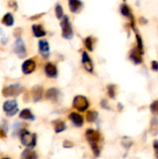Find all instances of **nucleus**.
I'll return each mask as SVG.
<instances>
[{"label": "nucleus", "instance_id": "obj_1", "mask_svg": "<svg viewBox=\"0 0 158 159\" xmlns=\"http://www.w3.org/2000/svg\"><path fill=\"white\" fill-rule=\"evenodd\" d=\"M86 139L88 142L94 156L96 157H98L100 156V153H101V147H100V143L102 140L101 133L95 129H88L86 131Z\"/></svg>", "mask_w": 158, "mask_h": 159}, {"label": "nucleus", "instance_id": "obj_2", "mask_svg": "<svg viewBox=\"0 0 158 159\" xmlns=\"http://www.w3.org/2000/svg\"><path fill=\"white\" fill-rule=\"evenodd\" d=\"M20 138L21 143L26 146L27 148L33 149L36 144V134L35 133H30L26 129H20Z\"/></svg>", "mask_w": 158, "mask_h": 159}, {"label": "nucleus", "instance_id": "obj_3", "mask_svg": "<svg viewBox=\"0 0 158 159\" xmlns=\"http://www.w3.org/2000/svg\"><path fill=\"white\" fill-rule=\"evenodd\" d=\"M61 35L65 39H72L74 36V32L72 28V24L70 22L68 16H63L61 21Z\"/></svg>", "mask_w": 158, "mask_h": 159}, {"label": "nucleus", "instance_id": "obj_4", "mask_svg": "<svg viewBox=\"0 0 158 159\" xmlns=\"http://www.w3.org/2000/svg\"><path fill=\"white\" fill-rule=\"evenodd\" d=\"M23 91V88L20 84H13L4 88L2 94L4 97H16Z\"/></svg>", "mask_w": 158, "mask_h": 159}, {"label": "nucleus", "instance_id": "obj_5", "mask_svg": "<svg viewBox=\"0 0 158 159\" xmlns=\"http://www.w3.org/2000/svg\"><path fill=\"white\" fill-rule=\"evenodd\" d=\"M73 106H74V108H75L79 112H85L88 108L89 102L85 96L78 95V96H75L74 98Z\"/></svg>", "mask_w": 158, "mask_h": 159}, {"label": "nucleus", "instance_id": "obj_6", "mask_svg": "<svg viewBox=\"0 0 158 159\" xmlns=\"http://www.w3.org/2000/svg\"><path fill=\"white\" fill-rule=\"evenodd\" d=\"M3 110L7 116H13L18 112V103L15 100H8L4 102Z\"/></svg>", "mask_w": 158, "mask_h": 159}, {"label": "nucleus", "instance_id": "obj_7", "mask_svg": "<svg viewBox=\"0 0 158 159\" xmlns=\"http://www.w3.org/2000/svg\"><path fill=\"white\" fill-rule=\"evenodd\" d=\"M14 52L18 55L20 58H24L26 56V48L24 45V42L20 37H18L14 43Z\"/></svg>", "mask_w": 158, "mask_h": 159}, {"label": "nucleus", "instance_id": "obj_8", "mask_svg": "<svg viewBox=\"0 0 158 159\" xmlns=\"http://www.w3.org/2000/svg\"><path fill=\"white\" fill-rule=\"evenodd\" d=\"M143 51L140 50L137 47L132 48L129 53V59L135 63V64H141L142 62V55Z\"/></svg>", "mask_w": 158, "mask_h": 159}, {"label": "nucleus", "instance_id": "obj_9", "mask_svg": "<svg viewBox=\"0 0 158 159\" xmlns=\"http://www.w3.org/2000/svg\"><path fill=\"white\" fill-rule=\"evenodd\" d=\"M35 67H36L35 61L33 59H29V60H26L22 63L21 71L24 75H30L31 73H33L35 70Z\"/></svg>", "mask_w": 158, "mask_h": 159}, {"label": "nucleus", "instance_id": "obj_10", "mask_svg": "<svg viewBox=\"0 0 158 159\" xmlns=\"http://www.w3.org/2000/svg\"><path fill=\"white\" fill-rule=\"evenodd\" d=\"M38 49L40 54L44 57V58H48L49 56V45L48 42L47 40H39L38 42Z\"/></svg>", "mask_w": 158, "mask_h": 159}, {"label": "nucleus", "instance_id": "obj_11", "mask_svg": "<svg viewBox=\"0 0 158 159\" xmlns=\"http://www.w3.org/2000/svg\"><path fill=\"white\" fill-rule=\"evenodd\" d=\"M69 119H70L71 122H72L75 127H77V128L82 127L83 124H84V118H83V116H82L80 114L76 113V112L71 113V114L69 115Z\"/></svg>", "mask_w": 158, "mask_h": 159}, {"label": "nucleus", "instance_id": "obj_12", "mask_svg": "<svg viewBox=\"0 0 158 159\" xmlns=\"http://www.w3.org/2000/svg\"><path fill=\"white\" fill-rule=\"evenodd\" d=\"M82 63H83L84 68L88 72H89V73H92L93 72V63H92V61H91V59L89 58L88 54L86 51H83V53H82Z\"/></svg>", "mask_w": 158, "mask_h": 159}, {"label": "nucleus", "instance_id": "obj_13", "mask_svg": "<svg viewBox=\"0 0 158 159\" xmlns=\"http://www.w3.org/2000/svg\"><path fill=\"white\" fill-rule=\"evenodd\" d=\"M45 74L47 77L54 78L58 75V69L55 64L51 62H47L45 66Z\"/></svg>", "mask_w": 158, "mask_h": 159}, {"label": "nucleus", "instance_id": "obj_14", "mask_svg": "<svg viewBox=\"0 0 158 159\" xmlns=\"http://www.w3.org/2000/svg\"><path fill=\"white\" fill-rule=\"evenodd\" d=\"M59 96H60V91H59L58 89H55V88L48 89L45 93L46 99L49 100V101H52V102H57L58 99H59Z\"/></svg>", "mask_w": 158, "mask_h": 159}, {"label": "nucleus", "instance_id": "obj_15", "mask_svg": "<svg viewBox=\"0 0 158 159\" xmlns=\"http://www.w3.org/2000/svg\"><path fill=\"white\" fill-rule=\"evenodd\" d=\"M83 7V3L78 0H70L69 1V7L71 12L73 13H78Z\"/></svg>", "mask_w": 158, "mask_h": 159}, {"label": "nucleus", "instance_id": "obj_16", "mask_svg": "<svg viewBox=\"0 0 158 159\" xmlns=\"http://www.w3.org/2000/svg\"><path fill=\"white\" fill-rule=\"evenodd\" d=\"M43 95V88L40 86H35L32 89V98L34 102H38Z\"/></svg>", "mask_w": 158, "mask_h": 159}, {"label": "nucleus", "instance_id": "obj_17", "mask_svg": "<svg viewBox=\"0 0 158 159\" xmlns=\"http://www.w3.org/2000/svg\"><path fill=\"white\" fill-rule=\"evenodd\" d=\"M32 30L35 37H43L46 35V31L40 24H34L32 26Z\"/></svg>", "mask_w": 158, "mask_h": 159}, {"label": "nucleus", "instance_id": "obj_18", "mask_svg": "<svg viewBox=\"0 0 158 159\" xmlns=\"http://www.w3.org/2000/svg\"><path fill=\"white\" fill-rule=\"evenodd\" d=\"M21 157H22V159H38V156H37L36 152L30 148L25 149L22 152Z\"/></svg>", "mask_w": 158, "mask_h": 159}, {"label": "nucleus", "instance_id": "obj_19", "mask_svg": "<svg viewBox=\"0 0 158 159\" xmlns=\"http://www.w3.org/2000/svg\"><path fill=\"white\" fill-rule=\"evenodd\" d=\"M53 127H54V130L56 133H60L62 132L66 129V125L62 120H55L52 122Z\"/></svg>", "mask_w": 158, "mask_h": 159}, {"label": "nucleus", "instance_id": "obj_20", "mask_svg": "<svg viewBox=\"0 0 158 159\" xmlns=\"http://www.w3.org/2000/svg\"><path fill=\"white\" fill-rule=\"evenodd\" d=\"M20 118H21L23 120H32L33 121V120H34L35 117L30 109H23L20 113Z\"/></svg>", "mask_w": 158, "mask_h": 159}, {"label": "nucleus", "instance_id": "obj_21", "mask_svg": "<svg viewBox=\"0 0 158 159\" xmlns=\"http://www.w3.org/2000/svg\"><path fill=\"white\" fill-rule=\"evenodd\" d=\"M150 133L153 136L158 135V118L157 117H153L150 123Z\"/></svg>", "mask_w": 158, "mask_h": 159}, {"label": "nucleus", "instance_id": "obj_22", "mask_svg": "<svg viewBox=\"0 0 158 159\" xmlns=\"http://www.w3.org/2000/svg\"><path fill=\"white\" fill-rule=\"evenodd\" d=\"M120 11H121V13H122L123 16H125V17H127V18H129V19H131V20H133V16H132L131 11H130V8H129V7L126 3H124V4L121 5V7H120Z\"/></svg>", "mask_w": 158, "mask_h": 159}, {"label": "nucleus", "instance_id": "obj_23", "mask_svg": "<svg viewBox=\"0 0 158 159\" xmlns=\"http://www.w3.org/2000/svg\"><path fill=\"white\" fill-rule=\"evenodd\" d=\"M2 23L6 26H12L14 23V18L11 13H6L2 19Z\"/></svg>", "mask_w": 158, "mask_h": 159}, {"label": "nucleus", "instance_id": "obj_24", "mask_svg": "<svg viewBox=\"0 0 158 159\" xmlns=\"http://www.w3.org/2000/svg\"><path fill=\"white\" fill-rule=\"evenodd\" d=\"M98 116H99L98 115V112H96L94 110L88 111L87 113V120H88V122H89V123L95 122L97 120V118H98Z\"/></svg>", "mask_w": 158, "mask_h": 159}, {"label": "nucleus", "instance_id": "obj_25", "mask_svg": "<svg viewBox=\"0 0 158 159\" xmlns=\"http://www.w3.org/2000/svg\"><path fill=\"white\" fill-rule=\"evenodd\" d=\"M55 13H56V17L58 19H62L63 18V8L61 7V4H57L56 7H55Z\"/></svg>", "mask_w": 158, "mask_h": 159}, {"label": "nucleus", "instance_id": "obj_26", "mask_svg": "<svg viewBox=\"0 0 158 159\" xmlns=\"http://www.w3.org/2000/svg\"><path fill=\"white\" fill-rule=\"evenodd\" d=\"M93 44H94V41H93L92 36H88L85 39V46L88 50H90V51L93 50Z\"/></svg>", "mask_w": 158, "mask_h": 159}, {"label": "nucleus", "instance_id": "obj_27", "mask_svg": "<svg viewBox=\"0 0 158 159\" xmlns=\"http://www.w3.org/2000/svg\"><path fill=\"white\" fill-rule=\"evenodd\" d=\"M107 91H108V95L112 98L115 99V93H116V87L115 85H109L107 87Z\"/></svg>", "mask_w": 158, "mask_h": 159}, {"label": "nucleus", "instance_id": "obj_28", "mask_svg": "<svg viewBox=\"0 0 158 159\" xmlns=\"http://www.w3.org/2000/svg\"><path fill=\"white\" fill-rule=\"evenodd\" d=\"M150 110H151V112H152L154 115L158 116V100H156V101H155V102H152V104H151V106H150Z\"/></svg>", "mask_w": 158, "mask_h": 159}, {"label": "nucleus", "instance_id": "obj_29", "mask_svg": "<svg viewBox=\"0 0 158 159\" xmlns=\"http://www.w3.org/2000/svg\"><path fill=\"white\" fill-rule=\"evenodd\" d=\"M132 144H133V142H132L131 139H129V138H128V137H125V138L123 139L122 145H123L126 149H129Z\"/></svg>", "mask_w": 158, "mask_h": 159}, {"label": "nucleus", "instance_id": "obj_30", "mask_svg": "<svg viewBox=\"0 0 158 159\" xmlns=\"http://www.w3.org/2000/svg\"><path fill=\"white\" fill-rule=\"evenodd\" d=\"M63 147L64 148H72V147H74V143L70 141H64L63 142Z\"/></svg>", "mask_w": 158, "mask_h": 159}, {"label": "nucleus", "instance_id": "obj_31", "mask_svg": "<svg viewBox=\"0 0 158 159\" xmlns=\"http://www.w3.org/2000/svg\"><path fill=\"white\" fill-rule=\"evenodd\" d=\"M153 145H154V149H155V155H156V157L158 159V141H155Z\"/></svg>", "mask_w": 158, "mask_h": 159}, {"label": "nucleus", "instance_id": "obj_32", "mask_svg": "<svg viewBox=\"0 0 158 159\" xmlns=\"http://www.w3.org/2000/svg\"><path fill=\"white\" fill-rule=\"evenodd\" d=\"M152 70L155 71V72H157L158 71V61H152Z\"/></svg>", "mask_w": 158, "mask_h": 159}, {"label": "nucleus", "instance_id": "obj_33", "mask_svg": "<svg viewBox=\"0 0 158 159\" xmlns=\"http://www.w3.org/2000/svg\"><path fill=\"white\" fill-rule=\"evenodd\" d=\"M101 106H102V108H104V109H107V110H109V109H110V106H108V105H107V101H106V100L102 101V102H101Z\"/></svg>", "mask_w": 158, "mask_h": 159}, {"label": "nucleus", "instance_id": "obj_34", "mask_svg": "<svg viewBox=\"0 0 158 159\" xmlns=\"http://www.w3.org/2000/svg\"><path fill=\"white\" fill-rule=\"evenodd\" d=\"M2 159H10L9 157H4V158H2Z\"/></svg>", "mask_w": 158, "mask_h": 159}]
</instances>
